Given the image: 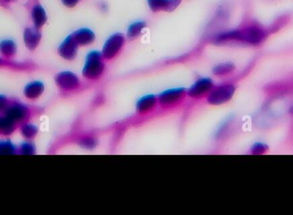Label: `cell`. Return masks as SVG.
Here are the masks:
<instances>
[{"instance_id":"cell-28","label":"cell","mask_w":293,"mask_h":215,"mask_svg":"<svg viewBox=\"0 0 293 215\" xmlns=\"http://www.w3.org/2000/svg\"><path fill=\"white\" fill-rule=\"evenodd\" d=\"M3 66H13L14 67L15 65H12V63L7 62L6 60L0 58V67H3Z\"/></svg>"},{"instance_id":"cell-23","label":"cell","mask_w":293,"mask_h":215,"mask_svg":"<svg viewBox=\"0 0 293 215\" xmlns=\"http://www.w3.org/2000/svg\"><path fill=\"white\" fill-rule=\"evenodd\" d=\"M17 152H19L21 154H24V155H32V154L35 153V147L33 143L30 142V141H28V142H24L21 145Z\"/></svg>"},{"instance_id":"cell-2","label":"cell","mask_w":293,"mask_h":215,"mask_svg":"<svg viewBox=\"0 0 293 215\" xmlns=\"http://www.w3.org/2000/svg\"><path fill=\"white\" fill-rule=\"evenodd\" d=\"M268 31L258 24H251L242 29H234V42L259 45L265 41Z\"/></svg>"},{"instance_id":"cell-4","label":"cell","mask_w":293,"mask_h":215,"mask_svg":"<svg viewBox=\"0 0 293 215\" xmlns=\"http://www.w3.org/2000/svg\"><path fill=\"white\" fill-rule=\"evenodd\" d=\"M236 93V86L232 82H226L214 85L206 97L207 103L210 105H221L230 101Z\"/></svg>"},{"instance_id":"cell-17","label":"cell","mask_w":293,"mask_h":215,"mask_svg":"<svg viewBox=\"0 0 293 215\" xmlns=\"http://www.w3.org/2000/svg\"><path fill=\"white\" fill-rule=\"evenodd\" d=\"M32 18L35 29H40L46 22V15L44 9L40 6H34L32 11Z\"/></svg>"},{"instance_id":"cell-22","label":"cell","mask_w":293,"mask_h":215,"mask_svg":"<svg viewBox=\"0 0 293 215\" xmlns=\"http://www.w3.org/2000/svg\"><path fill=\"white\" fill-rule=\"evenodd\" d=\"M149 6L154 12L166 11L167 12L168 0H148Z\"/></svg>"},{"instance_id":"cell-20","label":"cell","mask_w":293,"mask_h":215,"mask_svg":"<svg viewBox=\"0 0 293 215\" xmlns=\"http://www.w3.org/2000/svg\"><path fill=\"white\" fill-rule=\"evenodd\" d=\"M144 28H145V23L144 22H137V23H132L128 29L127 37L130 40L137 38L141 34Z\"/></svg>"},{"instance_id":"cell-19","label":"cell","mask_w":293,"mask_h":215,"mask_svg":"<svg viewBox=\"0 0 293 215\" xmlns=\"http://www.w3.org/2000/svg\"><path fill=\"white\" fill-rule=\"evenodd\" d=\"M20 131L23 138L27 141H32L38 134V128L30 123H24L20 125Z\"/></svg>"},{"instance_id":"cell-12","label":"cell","mask_w":293,"mask_h":215,"mask_svg":"<svg viewBox=\"0 0 293 215\" xmlns=\"http://www.w3.org/2000/svg\"><path fill=\"white\" fill-rule=\"evenodd\" d=\"M45 91V86L41 82H32L24 88V96L28 99H39Z\"/></svg>"},{"instance_id":"cell-13","label":"cell","mask_w":293,"mask_h":215,"mask_svg":"<svg viewBox=\"0 0 293 215\" xmlns=\"http://www.w3.org/2000/svg\"><path fill=\"white\" fill-rule=\"evenodd\" d=\"M24 43L29 50H34L40 43L41 35L37 29H27L24 31Z\"/></svg>"},{"instance_id":"cell-9","label":"cell","mask_w":293,"mask_h":215,"mask_svg":"<svg viewBox=\"0 0 293 215\" xmlns=\"http://www.w3.org/2000/svg\"><path fill=\"white\" fill-rule=\"evenodd\" d=\"M125 38L122 34H114L105 43L102 49V57L105 60H111L119 53L124 46Z\"/></svg>"},{"instance_id":"cell-1","label":"cell","mask_w":293,"mask_h":215,"mask_svg":"<svg viewBox=\"0 0 293 215\" xmlns=\"http://www.w3.org/2000/svg\"><path fill=\"white\" fill-rule=\"evenodd\" d=\"M187 99V88H170L163 91L158 95V112H173L184 105Z\"/></svg>"},{"instance_id":"cell-6","label":"cell","mask_w":293,"mask_h":215,"mask_svg":"<svg viewBox=\"0 0 293 215\" xmlns=\"http://www.w3.org/2000/svg\"><path fill=\"white\" fill-rule=\"evenodd\" d=\"M3 114L17 125H21L28 122L33 115V111L20 102L11 100L4 111Z\"/></svg>"},{"instance_id":"cell-27","label":"cell","mask_w":293,"mask_h":215,"mask_svg":"<svg viewBox=\"0 0 293 215\" xmlns=\"http://www.w3.org/2000/svg\"><path fill=\"white\" fill-rule=\"evenodd\" d=\"M79 0H62L63 4L67 7H74Z\"/></svg>"},{"instance_id":"cell-16","label":"cell","mask_w":293,"mask_h":215,"mask_svg":"<svg viewBox=\"0 0 293 215\" xmlns=\"http://www.w3.org/2000/svg\"><path fill=\"white\" fill-rule=\"evenodd\" d=\"M76 142H77V145L82 147V148L92 150V149L97 147L98 139L96 138L95 136H93V135L84 134V135H82V136H80L78 138L76 139Z\"/></svg>"},{"instance_id":"cell-26","label":"cell","mask_w":293,"mask_h":215,"mask_svg":"<svg viewBox=\"0 0 293 215\" xmlns=\"http://www.w3.org/2000/svg\"><path fill=\"white\" fill-rule=\"evenodd\" d=\"M180 4V0H168L167 12H172L178 7Z\"/></svg>"},{"instance_id":"cell-25","label":"cell","mask_w":293,"mask_h":215,"mask_svg":"<svg viewBox=\"0 0 293 215\" xmlns=\"http://www.w3.org/2000/svg\"><path fill=\"white\" fill-rule=\"evenodd\" d=\"M10 99L6 96H3V95H0V113L3 114L4 111L7 107V105H9L10 103Z\"/></svg>"},{"instance_id":"cell-5","label":"cell","mask_w":293,"mask_h":215,"mask_svg":"<svg viewBox=\"0 0 293 215\" xmlns=\"http://www.w3.org/2000/svg\"><path fill=\"white\" fill-rule=\"evenodd\" d=\"M55 83L62 93H76L81 90L82 87V81L76 74L71 71H62L55 77Z\"/></svg>"},{"instance_id":"cell-14","label":"cell","mask_w":293,"mask_h":215,"mask_svg":"<svg viewBox=\"0 0 293 215\" xmlns=\"http://www.w3.org/2000/svg\"><path fill=\"white\" fill-rule=\"evenodd\" d=\"M235 65L232 63H221L219 65H215L213 69V73L214 76L219 78H225V77L231 76L235 71Z\"/></svg>"},{"instance_id":"cell-15","label":"cell","mask_w":293,"mask_h":215,"mask_svg":"<svg viewBox=\"0 0 293 215\" xmlns=\"http://www.w3.org/2000/svg\"><path fill=\"white\" fill-rule=\"evenodd\" d=\"M17 126L18 125L16 123L3 114L0 116V136H11L16 131Z\"/></svg>"},{"instance_id":"cell-7","label":"cell","mask_w":293,"mask_h":215,"mask_svg":"<svg viewBox=\"0 0 293 215\" xmlns=\"http://www.w3.org/2000/svg\"><path fill=\"white\" fill-rule=\"evenodd\" d=\"M214 82L209 77H200L187 89L188 99L198 101L206 99L209 93L214 88Z\"/></svg>"},{"instance_id":"cell-21","label":"cell","mask_w":293,"mask_h":215,"mask_svg":"<svg viewBox=\"0 0 293 215\" xmlns=\"http://www.w3.org/2000/svg\"><path fill=\"white\" fill-rule=\"evenodd\" d=\"M17 149L10 141H0V154H15Z\"/></svg>"},{"instance_id":"cell-24","label":"cell","mask_w":293,"mask_h":215,"mask_svg":"<svg viewBox=\"0 0 293 215\" xmlns=\"http://www.w3.org/2000/svg\"><path fill=\"white\" fill-rule=\"evenodd\" d=\"M268 145L262 142H257L252 146L251 149V154L254 155H259V154H264L268 151Z\"/></svg>"},{"instance_id":"cell-8","label":"cell","mask_w":293,"mask_h":215,"mask_svg":"<svg viewBox=\"0 0 293 215\" xmlns=\"http://www.w3.org/2000/svg\"><path fill=\"white\" fill-rule=\"evenodd\" d=\"M158 109V95L148 94L136 102L135 115L138 119H146L157 113Z\"/></svg>"},{"instance_id":"cell-3","label":"cell","mask_w":293,"mask_h":215,"mask_svg":"<svg viewBox=\"0 0 293 215\" xmlns=\"http://www.w3.org/2000/svg\"><path fill=\"white\" fill-rule=\"evenodd\" d=\"M102 52L93 51L87 54L82 69V77L88 82H96L102 79L106 71V65Z\"/></svg>"},{"instance_id":"cell-11","label":"cell","mask_w":293,"mask_h":215,"mask_svg":"<svg viewBox=\"0 0 293 215\" xmlns=\"http://www.w3.org/2000/svg\"><path fill=\"white\" fill-rule=\"evenodd\" d=\"M72 36L76 44L79 46L90 45L95 40V35L93 34V32L88 29H79L75 32Z\"/></svg>"},{"instance_id":"cell-10","label":"cell","mask_w":293,"mask_h":215,"mask_svg":"<svg viewBox=\"0 0 293 215\" xmlns=\"http://www.w3.org/2000/svg\"><path fill=\"white\" fill-rule=\"evenodd\" d=\"M78 46L79 45L76 44L72 34H71L70 36H68L60 45V48H59V53L65 60H73L76 57Z\"/></svg>"},{"instance_id":"cell-18","label":"cell","mask_w":293,"mask_h":215,"mask_svg":"<svg viewBox=\"0 0 293 215\" xmlns=\"http://www.w3.org/2000/svg\"><path fill=\"white\" fill-rule=\"evenodd\" d=\"M0 52L5 58H12L17 52V45L12 40H3L0 42Z\"/></svg>"}]
</instances>
